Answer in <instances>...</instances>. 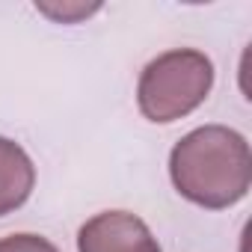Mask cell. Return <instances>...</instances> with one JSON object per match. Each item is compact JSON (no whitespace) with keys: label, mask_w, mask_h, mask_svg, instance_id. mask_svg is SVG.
I'll return each mask as SVG.
<instances>
[{"label":"cell","mask_w":252,"mask_h":252,"mask_svg":"<svg viewBox=\"0 0 252 252\" xmlns=\"http://www.w3.org/2000/svg\"><path fill=\"white\" fill-rule=\"evenodd\" d=\"M0 252H60L48 237L33 234V231H18L0 237Z\"/></svg>","instance_id":"cell-5"},{"label":"cell","mask_w":252,"mask_h":252,"mask_svg":"<svg viewBox=\"0 0 252 252\" xmlns=\"http://www.w3.org/2000/svg\"><path fill=\"white\" fill-rule=\"evenodd\" d=\"M214 86V63L196 48L158 54L137 80V107L155 125H169L205 104Z\"/></svg>","instance_id":"cell-2"},{"label":"cell","mask_w":252,"mask_h":252,"mask_svg":"<svg viewBox=\"0 0 252 252\" xmlns=\"http://www.w3.org/2000/svg\"><path fill=\"white\" fill-rule=\"evenodd\" d=\"M169 178L187 202L205 211L231 208L252 184L249 143L225 125H202L172 146Z\"/></svg>","instance_id":"cell-1"},{"label":"cell","mask_w":252,"mask_h":252,"mask_svg":"<svg viewBox=\"0 0 252 252\" xmlns=\"http://www.w3.org/2000/svg\"><path fill=\"white\" fill-rule=\"evenodd\" d=\"M77 252H163L152 228L131 211H101L77 231Z\"/></svg>","instance_id":"cell-3"},{"label":"cell","mask_w":252,"mask_h":252,"mask_svg":"<svg viewBox=\"0 0 252 252\" xmlns=\"http://www.w3.org/2000/svg\"><path fill=\"white\" fill-rule=\"evenodd\" d=\"M36 187L30 155L9 137H0V217L18 211Z\"/></svg>","instance_id":"cell-4"},{"label":"cell","mask_w":252,"mask_h":252,"mask_svg":"<svg viewBox=\"0 0 252 252\" xmlns=\"http://www.w3.org/2000/svg\"><path fill=\"white\" fill-rule=\"evenodd\" d=\"M36 9L42 12V15H48V18H54V21H63V24H74V21H80V18H89L92 12H98L101 6L98 3H92V6H86V3H63V6H51V3H36Z\"/></svg>","instance_id":"cell-6"}]
</instances>
